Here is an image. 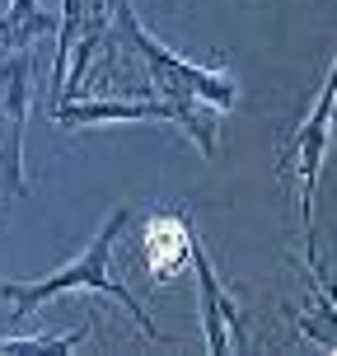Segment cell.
<instances>
[{"mask_svg":"<svg viewBox=\"0 0 337 356\" xmlns=\"http://www.w3.org/2000/svg\"><path fill=\"white\" fill-rule=\"evenodd\" d=\"M80 338H85V328H80V333H61V338H5L0 352H66V347H75Z\"/></svg>","mask_w":337,"mask_h":356,"instance_id":"cell-8","label":"cell"},{"mask_svg":"<svg viewBox=\"0 0 337 356\" xmlns=\"http://www.w3.org/2000/svg\"><path fill=\"white\" fill-rule=\"evenodd\" d=\"M47 29V15H42V5L38 0H15L10 5V15H5V24H0V38L5 42H28V38H38Z\"/></svg>","mask_w":337,"mask_h":356,"instance_id":"cell-7","label":"cell"},{"mask_svg":"<svg viewBox=\"0 0 337 356\" xmlns=\"http://www.w3.org/2000/svg\"><path fill=\"white\" fill-rule=\"evenodd\" d=\"M215 113L211 104H178V99H75V104H56V122L61 127H89V122H174L188 136H197L202 155H215Z\"/></svg>","mask_w":337,"mask_h":356,"instance_id":"cell-3","label":"cell"},{"mask_svg":"<svg viewBox=\"0 0 337 356\" xmlns=\"http://www.w3.org/2000/svg\"><path fill=\"white\" fill-rule=\"evenodd\" d=\"M24 122H28V56H10L0 61V183L15 197H28Z\"/></svg>","mask_w":337,"mask_h":356,"instance_id":"cell-4","label":"cell"},{"mask_svg":"<svg viewBox=\"0 0 337 356\" xmlns=\"http://www.w3.org/2000/svg\"><path fill=\"white\" fill-rule=\"evenodd\" d=\"M126 220H131V207H117V211L104 220V230L94 234V244H89L75 263H66L61 272H52V277H38V282H0V296L15 305V314H10V319L24 323L42 300L66 296V291H104V296H113V300H122V309L136 319V328H141L150 342H164V333L150 323V314L141 309V300H136L117 277H108V253H113V239L126 230Z\"/></svg>","mask_w":337,"mask_h":356,"instance_id":"cell-1","label":"cell"},{"mask_svg":"<svg viewBox=\"0 0 337 356\" xmlns=\"http://www.w3.org/2000/svg\"><path fill=\"white\" fill-rule=\"evenodd\" d=\"M188 258H192L197 267V296H202V328H206V347H211L215 356L230 352V338L234 347H244V323H239V309H234V300H225V291H220V282H215V267L211 258H206V249H202V234L188 225Z\"/></svg>","mask_w":337,"mask_h":356,"instance_id":"cell-5","label":"cell"},{"mask_svg":"<svg viewBox=\"0 0 337 356\" xmlns=\"http://www.w3.org/2000/svg\"><path fill=\"white\" fill-rule=\"evenodd\" d=\"M328 122H333V71L319 89V104L309 113V122L300 127L295 136V150L286 155V164H295L300 174V211H304V234H309V216H314V183H319V164H323V150H328Z\"/></svg>","mask_w":337,"mask_h":356,"instance_id":"cell-6","label":"cell"},{"mask_svg":"<svg viewBox=\"0 0 337 356\" xmlns=\"http://www.w3.org/2000/svg\"><path fill=\"white\" fill-rule=\"evenodd\" d=\"M108 19L117 24V33L131 52L141 56L150 75H155V89L160 99H178V104H211V108H234V80L220 71H206V66H192L178 52H169L160 38H150L141 29V19L131 15V0H108Z\"/></svg>","mask_w":337,"mask_h":356,"instance_id":"cell-2","label":"cell"}]
</instances>
